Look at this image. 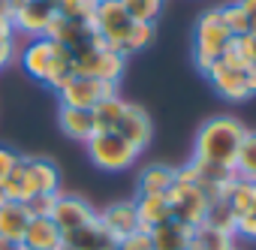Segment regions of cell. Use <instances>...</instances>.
I'll list each match as a JSON object with an SVG mask.
<instances>
[{"label":"cell","mask_w":256,"mask_h":250,"mask_svg":"<svg viewBox=\"0 0 256 250\" xmlns=\"http://www.w3.org/2000/svg\"><path fill=\"white\" fill-rule=\"evenodd\" d=\"M6 202H12V199H10V193H6V187H4V181H0V208H4Z\"/></svg>","instance_id":"74e56055"},{"label":"cell","mask_w":256,"mask_h":250,"mask_svg":"<svg viewBox=\"0 0 256 250\" xmlns=\"http://www.w3.org/2000/svg\"><path fill=\"white\" fill-rule=\"evenodd\" d=\"M114 250H154L151 232L139 229V232H133V235H126V238H120V241L114 244Z\"/></svg>","instance_id":"1f68e13d"},{"label":"cell","mask_w":256,"mask_h":250,"mask_svg":"<svg viewBox=\"0 0 256 250\" xmlns=\"http://www.w3.org/2000/svg\"><path fill=\"white\" fill-rule=\"evenodd\" d=\"M72 64H76V76H88V78H100V82L118 84L120 76H124L126 58L118 54V52H112L108 46H94V48L76 54Z\"/></svg>","instance_id":"52a82bcc"},{"label":"cell","mask_w":256,"mask_h":250,"mask_svg":"<svg viewBox=\"0 0 256 250\" xmlns=\"http://www.w3.org/2000/svg\"><path fill=\"white\" fill-rule=\"evenodd\" d=\"M90 24H94L96 36L102 40V46H108L112 52L124 54V42H126V36H130L136 22L126 16V10L120 6V0H100Z\"/></svg>","instance_id":"5b68a950"},{"label":"cell","mask_w":256,"mask_h":250,"mask_svg":"<svg viewBox=\"0 0 256 250\" xmlns=\"http://www.w3.org/2000/svg\"><path fill=\"white\" fill-rule=\"evenodd\" d=\"M22 184H24V202L40 193H60V172L54 160L48 157H22Z\"/></svg>","instance_id":"9c48e42d"},{"label":"cell","mask_w":256,"mask_h":250,"mask_svg":"<svg viewBox=\"0 0 256 250\" xmlns=\"http://www.w3.org/2000/svg\"><path fill=\"white\" fill-rule=\"evenodd\" d=\"M28 223H30V214H28L24 202H6L0 208V238H10V241L22 244Z\"/></svg>","instance_id":"44dd1931"},{"label":"cell","mask_w":256,"mask_h":250,"mask_svg":"<svg viewBox=\"0 0 256 250\" xmlns=\"http://www.w3.org/2000/svg\"><path fill=\"white\" fill-rule=\"evenodd\" d=\"M114 238L102 229L100 220H90L72 232H64V247L60 250H114Z\"/></svg>","instance_id":"9a60e30c"},{"label":"cell","mask_w":256,"mask_h":250,"mask_svg":"<svg viewBox=\"0 0 256 250\" xmlns=\"http://www.w3.org/2000/svg\"><path fill=\"white\" fill-rule=\"evenodd\" d=\"M96 4H100V0H96Z\"/></svg>","instance_id":"60d3db41"},{"label":"cell","mask_w":256,"mask_h":250,"mask_svg":"<svg viewBox=\"0 0 256 250\" xmlns=\"http://www.w3.org/2000/svg\"><path fill=\"white\" fill-rule=\"evenodd\" d=\"M54 16H58L54 0H22L18 10L12 12V30L24 34L30 40L46 36V30H48Z\"/></svg>","instance_id":"8fae6325"},{"label":"cell","mask_w":256,"mask_h":250,"mask_svg":"<svg viewBox=\"0 0 256 250\" xmlns=\"http://www.w3.org/2000/svg\"><path fill=\"white\" fill-rule=\"evenodd\" d=\"M18 160H22V154H16L12 148H4V145H0V181H4V178L18 166Z\"/></svg>","instance_id":"836d02e7"},{"label":"cell","mask_w":256,"mask_h":250,"mask_svg":"<svg viewBox=\"0 0 256 250\" xmlns=\"http://www.w3.org/2000/svg\"><path fill=\"white\" fill-rule=\"evenodd\" d=\"M124 108H126V100H120V94H114V96L96 102V106L90 108L96 133H114V127H118V120H120Z\"/></svg>","instance_id":"7402d4cb"},{"label":"cell","mask_w":256,"mask_h":250,"mask_svg":"<svg viewBox=\"0 0 256 250\" xmlns=\"http://www.w3.org/2000/svg\"><path fill=\"white\" fill-rule=\"evenodd\" d=\"M217 10H220V18H223L226 30L232 34V40H235V36H244V34H250L247 16H244V10L238 6V0H232V4H223V6H217Z\"/></svg>","instance_id":"f1b7e54d"},{"label":"cell","mask_w":256,"mask_h":250,"mask_svg":"<svg viewBox=\"0 0 256 250\" xmlns=\"http://www.w3.org/2000/svg\"><path fill=\"white\" fill-rule=\"evenodd\" d=\"M84 148H88L90 163L96 169H102V172H124V169H130L142 154L139 148H133L118 133H94L84 142Z\"/></svg>","instance_id":"277c9868"},{"label":"cell","mask_w":256,"mask_h":250,"mask_svg":"<svg viewBox=\"0 0 256 250\" xmlns=\"http://www.w3.org/2000/svg\"><path fill=\"white\" fill-rule=\"evenodd\" d=\"M232 169H235V175L241 181L256 184V130H247V136H244V142H241V148L235 154Z\"/></svg>","instance_id":"d4e9b609"},{"label":"cell","mask_w":256,"mask_h":250,"mask_svg":"<svg viewBox=\"0 0 256 250\" xmlns=\"http://www.w3.org/2000/svg\"><path fill=\"white\" fill-rule=\"evenodd\" d=\"M22 66H24V72H28L30 78L42 82V84L52 88V90H58L64 82H70V78L76 76L72 54H70L60 42H54V40H48V36H36V40H30V42L24 46V52H22Z\"/></svg>","instance_id":"7a4b0ae2"},{"label":"cell","mask_w":256,"mask_h":250,"mask_svg":"<svg viewBox=\"0 0 256 250\" xmlns=\"http://www.w3.org/2000/svg\"><path fill=\"white\" fill-rule=\"evenodd\" d=\"M175 184V166H166V163H151L139 172V196H166Z\"/></svg>","instance_id":"e0dca14e"},{"label":"cell","mask_w":256,"mask_h":250,"mask_svg":"<svg viewBox=\"0 0 256 250\" xmlns=\"http://www.w3.org/2000/svg\"><path fill=\"white\" fill-rule=\"evenodd\" d=\"M118 94V84H108V82H100V78H88V76H72L70 82H64L58 88V96H60V106H70V108H94L96 102L108 100Z\"/></svg>","instance_id":"ba28073f"},{"label":"cell","mask_w":256,"mask_h":250,"mask_svg":"<svg viewBox=\"0 0 256 250\" xmlns=\"http://www.w3.org/2000/svg\"><path fill=\"white\" fill-rule=\"evenodd\" d=\"M238 6H241V10H244V16H247L250 34H256V0H238Z\"/></svg>","instance_id":"e575fe53"},{"label":"cell","mask_w":256,"mask_h":250,"mask_svg":"<svg viewBox=\"0 0 256 250\" xmlns=\"http://www.w3.org/2000/svg\"><path fill=\"white\" fill-rule=\"evenodd\" d=\"M166 0H120V6L126 10L133 22H145V24H157L160 12H163Z\"/></svg>","instance_id":"83f0119b"},{"label":"cell","mask_w":256,"mask_h":250,"mask_svg":"<svg viewBox=\"0 0 256 250\" xmlns=\"http://www.w3.org/2000/svg\"><path fill=\"white\" fill-rule=\"evenodd\" d=\"M154 36H157V24L136 22L133 30H130V36H126V42H124V58H126V54H136V52H142V48H148V46L154 42Z\"/></svg>","instance_id":"f546056e"},{"label":"cell","mask_w":256,"mask_h":250,"mask_svg":"<svg viewBox=\"0 0 256 250\" xmlns=\"http://www.w3.org/2000/svg\"><path fill=\"white\" fill-rule=\"evenodd\" d=\"M205 78L214 84V90H217L220 96H226V100H232V102H244V100L253 96V94H250V82H247V70L235 66V64L226 60V58L214 60L211 70L205 72Z\"/></svg>","instance_id":"30bf717a"},{"label":"cell","mask_w":256,"mask_h":250,"mask_svg":"<svg viewBox=\"0 0 256 250\" xmlns=\"http://www.w3.org/2000/svg\"><path fill=\"white\" fill-rule=\"evenodd\" d=\"M16 40V30H12V22L0 18V46H10Z\"/></svg>","instance_id":"d590c367"},{"label":"cell","mask_w":256,"mask_h":250,"mask_svg":"<svg viewBox=\"0 0 256 250\" xmlns=\"http://www.w3.org/2000/svg\"><path fill=\"white\" fill-rule=\"evenodd\" d=\"M235 235H241V238H247V241H256V208H253L250 214L238 217V229H235Z\"/></svg>","instance_id":"d6a6232c"},{"label":"cell","mask_w":256,"mask_h":250,"mask_svg":"<svg viewBox=\"0 0 256 250\" xmlns=\"http://www.w3.org/2000/svg\"><path fill=\"white\" fill-rule=\"evenodd\" d=\"M190 238H193V229L178 220H169V223L151 229L154 250H190Z\"/></svg>","instance_id":"ffe728a7"},{"label":"cell","mask_w":256,"mask_h":250,"mask_svg":"<svg viewBox=\"0 0 256 250\" xmlns=\"http://www.w3.org/2000/svg\"><path fill=\"white\" fill-rule=\"evenodd\" d=\"M244 136H247V127L235 114H214L196 130L193 157L196 160H208V163L232 166Z\"/></svg>","instance_id":"6da1fadb"},{"label":"cell","mask_w":256,"mask_h":250,"mask_svg":"<svg viewBox=\"0 0 256 250\" xmlns=\"http://www.w3.org/2000/svg\"><path fill=\"white\" fill-rule=\"evenodd\" d=\"M229 42H232V34L226 30L220 10L214 6V10L202 12L196 22V30H193V64H196V70L205 76L211 70V64L226 54Z\"/></svg>","instance_id":"3957f363"},{"label":"cell","mask_w":256,"mask_h":250,"mask_svg":"<svg viewBox=\"0 0 256 250\" xmlns=\"http://www.w3.org/2000/svg\"><path fill=\"white\" fill-rule=\"evenodd\" d=\"M54 10L66 22L90 24L94 22V12H96V0H54Z\"/></svg>","instance_id":"4316f807"},{"label":"cell","mask_w":256,"mask_h":250,"mask_svg":"<svg viewBox=\"0 0 256 250\" xmlns=\"http://www.w3.org/2000/svg\"><path fill=\"white\" fill-rule=\"evenodd\" d=\"M114 133H118L120 139H126L133 148L145 151V148L151 145V136H154L151 114H148L142 106H136V102H126V108H124V114H120V120H118Z\"/></svg>","instance_id":"4fadbf2b"},{"label":"cell","mask_w":256,"mask_h":250,"mask_svg":"<svg viewBox=\"0 0 256 250\" xmlns=\"http://www.w3.org/2000/svg\"><path fill=\"white\" fill-rule=\"evenodd\" d=\"M52 220L58 223L60 232H72V229H78V226L96 220V208H94L84 196H76V193H58V202H54Z\"/></svg>","instance_id":"7c38bea8"},{"label":"cell","mask_w":256,"mask_h":250,"mask_svg":"<svg viewBox=\"0 0 256 250\" xmlns=\"http://www.w3.org/2000/svg\"><path fill=\"white\" fill-rule=\"evenodd\" d=\"M16 250H28V247H24V244H16Z\"/></svg>","instance_id":"ab89813d"},{"label":"cell","mask_w":256,"mask_h":250,"mask_svg":"<svg viewBox=\"0 0 256 250\" xmlns=\"http://www.w3.org/2000/svg\"><path fill=\"white\" fill-rule=\"evenodd\" d=\"M0 250H16V241H10V238H0Z\"/></svg>","instance_id":"f35d334b"},{"label":"cell","mask_w":256,"mask_h":250,"mask_svg":"<svg viewBox=\"0 0 256 250\" xmlns=\"http://www.w3.org/2000/svg\"><path fill=\"white\" fill-rule=\"evenodd\" d=\"M223 199L229 202V208H232L235 217H244V214H250V211L256 208V184L235 178V181L229 184V190L223 193Z\"/></svg>","instance_id":"603a6c76"},{"label":"cell","mask_w":256,"mask_h":250,"mask_svg":"<svg viewBox=\"0 0 256 250\" xmlns=\"http://www.w3.org/2000/svg\"><path fill=\"white\" fill-rule=\"evenodd\" d=\"M202 226H211V229H217V232L235 235L238 217L232 214V208H229V202H226L223 196H214L211 205H208V214H205V223H202Z\"/></svg>","instance_id":"484cf974"},{"label":"cell","mask_w":256,"mask_h":250,"mask_svg":"<svg viewBox=\"0 0 256 250\" xmlns=\"http://www.w3.org/2000/svg\"><path fill=\"white\" fill-rule=\"evenodd\" d=\"M58 120H60L64 136H70V139H76V142H88V139L96 133V127H94V114H90L88 108H70V106H60Z\"/></svg>","instance_id":"d6986e66"},{"label":"cell","mask_w":256,"mask_h":250,"mask_svg":"<svg viewBox=\"0 0 256 250\" xmlns=\"http://www.w3.org/2000/svg\"><path fill=\"white\" fill-rule=\"evenodd\" d=\"M22 244L28 250H60L64 247V232L52 217H30Z\"/></svg>","instance_id":"2e32d148"},{"label":"cell","mask_w":256,"mask_h":250,"mask_svg":"<svg viewBox=\"0 0 256 250\" xmlns=\"http://www.w3.org/2000/svg\"><path fill=\"white\" fill-rule=\"evenodd\" d=\"M16 58V42H10V46H0V70H4L10 60Z\"/></svg>","instance_id":"8d00e7d4"},{"label":"cell","mask_w":256,"mask_h":250,"mask_svg":"<svg viewBox=\"0 0 256 250\" xmlns=\"http://www.w3.org/2000/svg\"><path fill=\"white\" fill-rule=\"evenodd\" d=\"M235 238L238 235H226V232H217L211 226H196L193 238H190V250H238Z\"/></svg>","instance_id":"cb8c5ba5"},{"label":"cell","mask_w":256,"mask_h":250,"mask_svg":"<svg viewBox=\"0 0 256 250\" xmlns=\"http://www.w3.org/2000/svg\"><path fill=\"white\" fill-rule=\"evenodd\" d=\"M136 214H139V226L145 232L163 226L172 220V208H169V199L166 196H136Z\"/></svg>","instance_id":"ac0fdd59"},{"label":"cell","mask_w":256,"mask_h":250,"mask_svg":"<svg viewBox=\"0 0 256 250\" xmlns=\"http://www.w3.org/2000/svg\"><path fill=\"white\" fill-rule=\"evenodd\" d=\"M96 220L102 223V229H106L114 241H120V238H126V235H133V232L142 229V226H139V214H136V202H133V199H124V202L106 205L102 211H96Z\"/></svg>","instance_id":"5bb4252c"},{"label":"cell","mask_w":256,"mask_h":250,"mask_svg":"<svg viewBox=\"0 0 256 250\" xmlns=\"http://www.w3.org/2000/svg\"><path fill=\"white\" fill-rule=\"evenodd\" d=\"M54 202H58V193H40V196H30L24 202V208H28L30 217H52Z\"/></svg>","instance_id":"4dcf8cb0"},{"label":"cell","mask_w":256,"mask_h":250,"mask_svg":"<svg viewBox=\"0 0 256 250\" xmlns=\"http://www.w3.org/2000/svg\"><path fill=\"white\" fill-rule=\"evenodd\" d=\"M166 199H169V208H172V220H178V223H184V226H190V229H196V226L205 223L211 196H208L202 187L175 178V184H172V190L166 193Z\"/></svg>","instance_id":"8992f818"}]
</instances>
